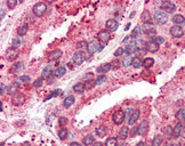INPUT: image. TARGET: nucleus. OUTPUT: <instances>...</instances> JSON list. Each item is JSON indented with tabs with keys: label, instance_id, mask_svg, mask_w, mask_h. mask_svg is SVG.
Returning a JSON list of instances; mask_svg holds the SVG:
<instances>
[{
	"label": "nucleus",
	"instance_id": "obj_8",
	"mask_svg": "<svg viewBox=\"0 0 185 146\" xmlns=\"http://www.w3.org/2000/svg\"><path fill=\"white\" fill-rule=\"evenodd\" d=\"M24 102H25V96H24L23 94H21V93L15 94V95L13 96V98H11V103H13V105H15V106H19V105H22Z\"/></svg>",
	"mask_w": 185,
	"mask_h": 146
},
{
	"label": "nucleus",
	"instance_id": "obj_53",
	"mask_svg": "<svg viewBox=\"0 0 185 146\" xmlns=\"http://www.w3.org/2000/svg\"><path fill=\"white\" fill-rule=\"evenodd\" d=\"M133 112H134V111H133V110H130V109H128V110H127V119H128V120H129V118L131 117Z\"/></svg>",
	"mask_w": 185,
	"mask_h": 146
},
{
	"label": "nucleus",
	"instance_id": "obj_17",
	"mask_svg": "<svg viewBox=\"0 0 185 146\" xmlns=\"http://www.w3.org/2000/svg\"><path fill=\"white\" fill-rule=\"evenodd\" d=\"M159 49V45H157L156 42L153 41H150V42H146V50L150 51V53H157Z\"/></svg>",
	"mask_w": 185,
	"mask_h": 146
},
{
	"label": "nucleus",
	"instance_id": "obj_50",
	"mask_svg": "<svg viewBox=\"0 0 185 146\" xmlns=\"http://www.w3.org/2000/svg\"><path fill=\"white\" fill-rule=\"evenodd\" d=\"M58 123H60V126H65L68 123V119L66 118H61L58 120Z\"/></svg>",
	"mask_w": 185,
	"mask_h": 146
},
{
	"label": "nucleus",
	"instance_id": "obj_55",
	"mask_svg": "<svg viewBox=\"0 0 185 146\" xmlns=\"http://www.w3.org/2000/svg\"><path fill=\"white\" fill-rule=\"evenodd\" d=\"M87 45H88V43H86V42H79V43H78V47H79V48H82V46H86V47H87Z\"/></svg>",
	"mask_w": 185,
	"mask_h": 146
},
{
	"label": "nucleus",
	"instance_id": "obj_30",
	"mask_svg": "<svg viewBox=\"0 0 185 146\" xmlns=\"http://www.w3.org/2000/svg\"><path fill=\"white\" fill-rule=\"evenodd\" d=\"M141 18L143 19V22H144V23H149V22H150V19H151L150 11H149V10H144V11L142 13V15H141Z\"/></svg>",
	"mask_w": 185,
	"mask_h": 146
},
{
	"label": "nucleus",
	"instance_id": "obj_40",
	"mask_svg": "<svg viewBox=\"0 0 185 146\" xmlns=\"http://www.w3.org/2000/svg\"><path fill=\"white\" fill-rule=\"evenodd\" d=\"M162 143V137L161 136H156L152 141V146H160Z\"/></svg>",
	"mask_w": 185,
	"mask_h": 146
},
{
	"label": "nucleus",
	"instance_id": "obj_39",
	"mask_svg": "<svg viewBox=\"0 0 185 146\" xmlns=\"http://www.w3.org/2000/svg\"><path fill=\"white\" fill-rule=\"evenodd\" d=\"M68 135H69L68 129L62 128V129H60V130H58V137H60L61 139H65V138L68 137Z\"/></svg>",
	"mask_w": 185,
	"mask_h": 146
},
{
	"label": "nucleus",
	"instance_id": "obj_1",
	"mask_svg": "<svg viewBox=\"0 0 185 146\" xmlns=\"http://www.w3.org/2000/svg\"><path fill=\"white\" fill-rule=\"evenodd\" d=\"M153 19H154V22L157 23V24H165V23H167V21H168V15L165 13V11H162V10H157L156 13H154V15H153Z\"/></svg>",
	"mask_w": 185,
	"mask_h": 146
},
{
	"label": "nucleus",
	"instance_id": "obj_14",
	"mask_svg": "<svg viewBox=\"0 0 185 146\" xmlns=\"http://www.w3.org/2000/svg\"><path fill=\"white\" fill-rule=\"evenodd\" d=\"M147 129H149V122H147V120H143L141 122V125L138 126V134L145 135L147 133Z\"/></svg>",
	"mask_w": 185,
	"mask_h": 146
},
{
	"label": "nucleus",
	"instance_id": "obj_19",
	"mask_svg": "<svg viewBox=\"0 0 185 146\" xmlns=\"http://www.w3.org/2000/svg\"><path fill=\"white\" fill-rule=\"evenodd\" d=\"M172 21L174 22V24H175V25L184 24V23H185V17L183 16V15H181V14H177V15H175V16L172 18Z\"/></svg>",
	"mask_w": 185,
	"mask_h": 146
},
{
	"label": "nucleus",
	"instance_id": "obj_24",
	"mask_svg": "<svg viewBox=\"0 0 185 146\" xmlns=\"http://www.w3.org/2000/svg\"><path fill=\"white\" fill-rule=\"evenodd\" d=\"M85 89H86V87H85V85L82 82H78V83H76L73 86V90L77 94H82L85 91Z\"/></svg>",
	"mask_w": 185,
	"mask_h": 146
},
{
	"label": "nucleus",
	"instance_id": "obj_45",
	"mask_svg": "<svg viewBox=\"0 0 185 146\" xmlns=\"http://www.w3.org/2000/svg\"><path fill=\"white\" fill-rule=\"evenodd\" d=\"M42 83H44V79H42V78H38V79L32 83V86H33L34 88H38V87H41Z\"/></svg>",
	"mask_w": 185,
	"mask_h": 146
},
{
	"label": "nucleus",
	"instance_id": "obj_33",
	"mask_svg": "<svg viewBox=\"0 0 185 146\" xmlns=\"http://www.w3.org/2000/svg\"><path fill=\"white\" fill-rule=\"evenodd\" d=\"M135 69H139L142 65H143V62H142V59L139 58V57H134V59H133V64H131Z\"/></svg>",
	"mask_w": 185,
	"mask_h": 146
},
{
	"label": "nucleus",
	"instance_id": "obj_47",
	"mask_svg": "<svg viewBox=\"0 0 185 146\" xmlns=\"http://www.w3.org/2000/svg\"><path fill=\"white\" fill-rule=\"evenodd\" d=\"M61 94H62V90H61V89H56V90H54L45 101H47V99H49V98H53V97H55V96H57V95H61Z\"/></svg>",
	"mask_w": 185,
	"mask_h": 146
},
{
	"label": "nucleus",
	"instance_id": "obj_13",
	"mask_svg": "<svg viewBox=\"0 0 185 146\" xmlns=\"http://www.w3.org/2000/svg\"><path fill=\"white\" fill-rule=\"evenodd\" d=\"M62 54H63V53H62L61 49H55V50H53V51L49 53L48 59H49V61H57L58 58H61Z\"/></svg>",
	"mask_w": 185,
	"mask_h": 146
},
{
	"label": "nucleus",
	"instance_id": "obj_59",
	"mask_svg": "<svg viewBox=\"0 0 185 146\" xmlns=\"http://www.w3.org/2000/svg\"><path fill=\"white\" fill-rule=\"evenodd\" d=\"M136 146H145V144H144L143 142H139L138 144H136Z\"/></svg>",
	"mask_w": 185,
	"mask_h": 146
},
{
	"label": "nucleus",
	"instance_id": "obj_7",
	"mask_svg": "<svg viewBox=\"0 0 185 146\" xmlns=\"http://www.w3.org/2000/svg\"><path fill=\"white\" fill-rule=\"evenodd\" d=\"M142 31L145 33V34H154L157 32V29H156V25L152 24L151 22L149 23H144L143 26H142Z\"/></svg>",
	"mask_w": 185,
	"mask_h": 146
},
{
	"label": "nucleus",
	"instance_id": "obj_4",
	"mask_svg": "<svg viewBox=\"0 0 185 146\" xmlns=\"http://www.w3.org/2000/svg\"><path fill=\"white\" fill-rule=\"evenodd\" d=\"M112 119H113V122H114L115 125H121V123L125 121V119H126V113H125V111H122V110L115 111V112L113 113Z\"/></svg>",
	"mask_w": 185,
	"mask_h": 146
},
{
	"label": "nucleus",
	"instance_id": "obj_58",
	"mask_svg": "<svg viewBox=\"0 0 185 146\" xmlns=\"http://www.w3.org/2000/svg\"><path fill=\"white\" fill-rule=\"evenodd\" d=\"M0 10H1V15H0V18H3V15H5V10H3V8H1Z\"/></svg>",
	"mask_w": 185,
	"mask_h": 146
},
{
	"label": "nucleus",
	"instance_id": "obj_9",
	"mask_svg": "<svg viewBox=\"0 0 185 146\" xmlns=\"http://www.w3.org/2000/svg\"><path fill=\"white\" fill-rule=\"evenodd\" d=\"M18 55H19V53H18V50L16 49V48H14V47H11V48H9L7 51H6V58L8 59V61H14V59H16L17 57H18Z\"/></svg>",
	"mask_w": 185,
	"mask_h": 146
},
{
	"label": "nucleus",
	"instance_id": "obj_54",
	"mask_svg": "<svg viewBox=\"0 0 185 146\" xmlns=\"http://www.w3.org/2000/svg\"><path fill=\"white\" fill-rule=\"evenodd\" d=\"M136 133H138V127H135V128H133V131H131V136H135V135H136Z\"/></svg>",
	"mask_w": 185,
	"mask_h": 146
},
{
	"label": "nucleus",
	"instance_id": "obj_48",
	"mask_svg": "<svg viewBox=\"0 0 185 146\" xmlns=\"http://www.w3.org/2000/svg\"><path fill=\"white\" fill-rule=\"evenodd\" d=\"M123 54H125V49H123L122 47H119V48L114 51L113 55H114V56H121V55H123Z\"/></svg>",
	"mask_w": 185,
	"mask_h": 146
},
{
	"label": "nucleus",
	"instance_id": "obj_43",
	"mask_svg": "<svg viewBox=\"0 0 185 146\" xmlns=\"http://www.w3.org/2000/svg\"><path fill=\"white\" fill-rule=\"evenodd\" d=\"M18 81L22 82V83H29L31 81V77H29V75H21L18 78Z\"/></svg>",
	"mask_w": 185,
	"mask_h": 146
},
{
	"label": "nucleus",
	"instance_id": "obj_23",
	"mask_svg": "<svg viewBox=\"0 0 185 146\" xmlns=\"http://www.w3.org/2000/svg\"><path fill=\"white\" fill-rule=\"evenodd\" d=\"M133 59H134V57H131V55H125L122 57V65L126 67L130 66L133 64Z\"/></svg>",
	"mask_w": 185,
	"mask_h": 146
},
{
	"label": "nucleus",
	"instance_id": "obj_21",
	"mask_svg": "<svg viewBox=\"0 0 185 146\" xmlns=\"http://www.w3.org/2000/svg\"><path fill=\"white\" fill-rule=\"evenodd\" d=\"M139 114H141V112H139L138 110H135V111L133 112L131 117H130V118H129V120H128V125H134V123H135V122L138 120Z\"/></svg>",
	"mask_w": 185,
	"mask_h": 146
},
{
	"label": "nucleus",
	"instance_id": "obj_38",
	"mask_svg": "<svg viewBox=\"0 0 185 146\" xmlns=\"http://www.w3.org/2000/svg\"><path fill=\"white\" fill-rule=\"evenodd\" d=\"M105 80H106L105 74H101V75H98V77L95 79V85H102V83L105 82Z\"/></svg>",
	"mask_w": 185,
	"mask_h": 146
},
{
	"label": "nucleus",
	"instance_id": "obj_20",
	"mask_svg": "<svg viewBox=\"0 0 185 146\" xmlns=\"http://www.w3.org/2000/svg\"><path fill=\"white\" fill-rule=\"evenodd\" d=\"M74 102H76V99H74V96L70 95V96H68V97H66V98L64 99V102H63V105H64V107L69 109L70 106H72V105L74 104Z\"/></svg>",
	"mask_w": 185,
	"mask_h": 146
},
{
	"label": "nucleus",
	"instance_id": "obj_42",
	"mask_svg": "<svg viewBox=\"0 0 185 146\" xmlns=\"http://www.w3.org/2000/svg\"><path fill=\"white\" fill-rule=\"evenodd\" d=\"M21 43H22V40H21L19 38H14L13 41H11V46H13L14 48H16V49L21 46Z\"/></svg>",
	"mask_w": 185,
	"mask_h": 146
},
{
	"label": "nucleus",
	"instance_id": "obj_28",
	"mask_svg": "<svg viewBox=\"0 0 185 146\" xmlns=\"http://www.w3.org/2000/svg\"><path fill=\"white\" fill-rule=\"evenodd\" d=\"M65 73H66V69H65L64 66H61V67H58V69H56V70H55L54 75H55L56 78H62Z\"/></svg>",
	"mask_w": 185,
	"mask_h": 146
},
{
	"label": "nucleus",
	"instance_id": "obj_36",
	"mask_svg": "<svg viewBox=\"0 0 185 146\" xmlns=\"http://www.w3.org/2000/svg\"><path fill=\"white\" fill-rule=\"evenodd\" d=\"M117 144H118L117 138L115 137H110V138H107V141L105 143V146H117Z\"/></svg>",
	"mask_w": 185,
	"mask_h": 146
},
{
	"label": "nucleus",
	"instance_id": "obj_35",
	"mask_svg": "<svg viewBox=\"0 0 185 146\" xmlns=\"http://www.w3.org/2000/svg\"><path fill=\"white\" fill-rule=\"evenodd\" d=\"M136 40H137V39H136L135 37H133V35H128V37H127L122 42H123L125 45H131V43H135V42H136Z\"/></svg>",
	"mask_w": 185,
	"mask_h": 146
},
{
	"label": "nucleus",
	"instance_id": "obj_49",
	"mask_svg": "<svg viewBox=\"0 0 185 146\" xmlns=\"http://www.w3.org/2000/svg\"><path fill=\"white\" fill-rule=\"evenodd\" d=\"M16 3H17L16 0H8V1H7V6H8V8H10V9H13V8L16 6Z\"/></svg>",
	"mask_w": 185,
	"mask_h": 146
},
{
	"label": "nucleus",
	"instance_id": "obj_57",
	"mask_svg": "<svg viewBox=\"0 0 185 146\" xmlns=\"http://www.w3.org/2000/svg\"><path fill=\"white\" fill-rule=\"evenodd\" d=\"M92 146H103V144H102L101 142H96V143H94Z\"/></svg>",
	"mask_w": 185,
	"mask_h": 146
},
{
	"label": "nucleus",
	"instance_id": "obj_15",
	"mask_svg": "<svg viewBox=\"0 0 185 146\" xmlns=\"http://www.w3.org/2000/svg\"><path fill=\"white\" fill-rule=\"evenodd\" d=\"M111 70V64L110 63H105V64H102L97 67V72L101 73V74H105L107 73L109 71Z\"/></svg>",
	"mask_w": 185,
	"mask_h": 146
},
{
	"label": "nucleus",
	"instance_id": "obj_44",
	"mask_svg": "<svg viewBox=\"0 0 185 146\" xmlns=\"http://www.w3.org/2000/svg\"><path fill=\"white\" fill-rule=\"evenodd\" d=\"M141 32H143L142 31V27H139V26H136L134 30H133V32H131V35L133 37H138V35H141Z\"/></svg>",
	"mask_w": 185,
	"mask_h": 146
},
{
	"label": "nucleus",
	"instance_id": "obj_18",
	"mask_svg": "<svg viewBox=\"0 0 185 146\" xmlns=\"http://www.w3.org/2000/svg\"><path fill=\"white\" fill-rule=\"evenodd\" d=\"M123 49H125L126 55H131V54H134V53L137 50V46H136L135 43H131V45H126V47H125Z\"/></svg>",
	"mask_w": 185,
	"mask_h": 146
},
{
	"label": "nucleus",
	"instance_id": "obj_31",
	"mask_svg": "<svg viewBox=\"0 0 185 146\" xmlns=\"http://www.w3.org/2000/svg\"><path fill=\"white\" fill-rule=\"evenodd\" d=\"M27 30H29V25H27V24H23V25H21V26L17 29V33H18L19 35H24V34H26Z\"/></svg>",
	"mask_w": 185,
	"mask_h": 146
},
{
	"label": "nucleus",
	"instance_id": "obj_6",
	"mask_svg": "<svg viewBox=\"0 0 185 146\" xmlns=\"http://www.w3.org/2000/svg\"><path fill=\"white\" fill-rule=\"evenodd\" d=\"M161 9H162V11L165 10V13L167 14H170V13H174L175 10H176V6L172 2V1H164L162 3H161Z\"/></svg>",
	"mask_w": 185,
	"mask_h": 146
},
{
	"label": "nucleus",
	"instance_id": "obj_16",
	"mask_svg": "<svg viewBox=\"0 0 185 146\" xmlns=\"http://www.w3.org/2000/svg\"><path fill=\"white\" fill-rule=\"evenodd\" d=\"M182 130H183V125L181 122H178L175 126V128L173 129V136H174V138H178L181 136V134H182Z\"/></svg>",
	"mask_w": 185,
	"mask_h": 146
},
{
	"label": "nucleus",
	"instance_id": "obj_41",
	"mask_svg": "<svg viewBox=\"0 0 185 146\" xmlns=\"http://www.w3.org/2000/svg\"><path fill=\"white\" fill-rule=\"evenodd\" d=\"M151 41L156 42L157 45H161V43L165 42V39H164L162 37H152V38H151Z\"/></svg>",
	"mask_w": 185,
	"mask_h": 146
},
{
	"label": "nucleus",
	"instance_id": "obj_3",
	"mask_svg": "<svg viewBox=\"0 0 185 146\" xmlns=\"http://www.w3.org/2000/svg\"><path fill=\"white\" fill-rule=\"evenodd\" d=\"M32 11H33V14H34L36 16L40 17V16H42V15L47 11V5H46L45 2H38V3H36V5L33 6Z\"/></svg>",
	"mask_w": 185,
	"mask_h": 146
},
{
	"label": "nucleus",
	"instance_id": "obj_60",
	"mask_svg": "<svg viewBox=\"0 0 185 146\" xmlns=\"http://www.w3.org/2000/svg\"><path fill=\"white\" fill-rule=\"evenodd\" d=\"M1 146H5V145H3V143H1Z\"/></svg>",
	"mask_w": 185,
	"mask_h": 146
},
{
	"label": "nucleus",
	"instance_id": "obj_2",
	"mask_svg": "<svg viewBox=\"0 0 185 146\" xmlns=\"http://www.w3.org/2000/svg\"><path fill=\"white\" fill-rule=\"evenodd\" d=\"M85 61H86V53L82 51V50L76 51L72 56V63L74 65H81Z\"/></svg>",
	"mask_w": 185,
	"mask_h": 146
},
{
	"label": "nucleus",
	"instance_id": "obj_12",
	"mask_svg": "<svg viewBox=\"0 0 185 146\" xmlns=\"http://www.w3.org/2000/svg\"><path fill=\"white\" fill-rule=\"evenodd\" d=\"M105 26H106L107 31H112V32H114V31H117V30H118L119 24H118V22H117L115 19L111 18V19H107V21H106Z\"/></svg>",
	"mask_w": 185,
	"mask_h": 146
},
{
	"label": "nucleus",
	"instance_id": "obj_61",
	"mask_svg": "<svg viewBox=\"0 0 185 146\" xmlns=\"http://www.w3.org/2000/svg\"><path fill=\"white\" fill-rule=\"evenodd\" d=\"M172 146H177V145H172Z\"/></svg>",
	"mask_w": 185,
	"mask_h": 146
},
{
	"label": "nucleus",
	"instance_id": "obj_46",
	"mask_svg": "<svg viewBox=\"0 0 185 146\" xmlns=\"http://www.w3.org/2000/svg\"><path fill=\"white\" fill-rule=\"evenodd\" d=\"M135 45L137 46V48H146V42L145 41H143V40H136V42H135Z\"/></svg>",
	"mask_w": 185,
	"mask_h": 146
},
{
	"label": "nucleus",
	"instance_id": "obj_10",
	"mask_svg": "<svg viewBox=\"0 0 185 146\" xmlns=\"http://www.w3.org/2000/svg\"><path fill=\"white\" fill-rule=\"evenodd\" d=\"M170 34L174 38H181L184 34V31H183V29L180 25H173L170 27Z\"/></svg>",
	"mask_w": 185,
	"mask_h": 146
},
{
	"label": "nucleus",
	"instance_id": "obj_11",
	"mask_svg": "<svg viewBox=\"0 0 185 146\" xmlns=\"http://www.w3.org/2000/svg\"><path fill=\"white\" fill-rule=\"evenodd\" d=\"M97 38H98V40H99L101 42L106 43V42L110 40V38H111V37H110V32H109L107 30H102V31L98 32Z\"/></svg>",
	"mask_w": 185,
	"mask_h": 146
},
{
	"label": "nucleus",
	"instance_id": "obj_56",
	"mask_svg": "<svg viewBox=\"0 0 185 146\" xmlns=\"http://www.w3.org/2000/svg\"><path fill=\"white\" fill-rule=\"evenodd\" d=\"M70 146H82V145L79 144V143H77V142H72V143L70 144Z\"/></svg>",
	"mask_w": 185,
	"mask_h": 146
},
{
	"label": "nucleus",
	"instance_id": "obj_52",
	"mask_svg": "<svg viewBox=\"0 0 185 146\" xmlns=\"http://www.w3.org/2000/svg\"><path fill=\"white\" fill-rule=\"evenodd\" d=\"M5 90H6V86L3 83H0V95H3Z\"/></svg>",
	"mask_w": 185,
	"mask_h": 146
},
{
	"label": "nucleus",
	"instance_id": "obj_5",
	"mask_svg": "<svg viewBox=\"0 0 185 146\" xmlns=\"http://www.w3.org/2000/svg\"><path fill=\"white\" fill-rule=\"evenodd\" d=\"M102 48H103V47H101V45H99L98 41H96V40L89 41L88 45H87V51H88L89 54H95V53L102 50Z\"/></svg>",
	"mask_w": 185,
	"mask_h": 146
},
{
	"label": "nucleus",
	"instance_id": "obj_25",
	"mask_svg": "<svg viewBox=\"0 0 185 146\" xmlns=\"http://www.w3.org/2000/svg\"><path fill=\"white\" fill-rule=\"evenodd\" d=\"M18 87H19V85L16 82V83H13V85H10V86H8L7 87V93L8 94H10V95H15V94H17V90H18Z\"/></svg>",
	"mask_w": 185,
	"mask_h": 146
},
{
	"label": "nucleus",
	"instance_id": "obj_34",
	"mask_svg": "<svg viewBox=\"0 0 185 146\" xmlns=\"http://www.w3.org/2000/svg\"><path fill=\"white\" fill-rule=\"evenodd\" d=\"M153 64H154V59H153L152 57H147V58H145V59L143 61V65H144L145 67H151Z\"/></svg>",
	"mask_w": 185,
	"mask_h": 146
},
{
	"label": "nucleus",
	"instance_id": "obj_27",
	"mask_svg": "<svg viewBox=\"0 0 185 146\" xmlns=\"http://www.w3.org/2000/svg\"><path fill=\"white\" fill-rule=\"evenodd\" d=\"M128 127H122L121 129H120V131H119V138L121 139V141H125L126 138H127V136H128Z\"/></svg>",
	"mask_w": 185,
	"mask_h": 146
},
{
	"label": "nucleus",
	"instance_id": "obj_37",
	"mask_svg": "<svg viewBox=\"0 0 185 146\" xmlns=\"http://www.w3.org/2000/svg\"><path fill=\"white\" fill-rule=\"evenodd\" d=\"M14 71H15L16 73H22V72L24 71V64H23L22 62H18V63L15 65Z\"/></svg>",
	"mask_w": 185,
	"mask_h": 146
},
{
	"label": "nucleus",
	"instance_id": "obj_32",
	"mask_svg": "<svg viewBox=\"0 0 185 146\" xmlns=\"http://www.w3.org/2000/svg\"><path fill=\"white\" fill-rule=\"evenodd\" d=\"M176 119L181 122V121H185V110L184 109H181L177 111L176 113Z\"/></svg>",
	"mask_w": 185,
	"mask_h": 146
},
{
	"label": "nucleus",
	"instance_id": "obj_26",
	"mask_svg": "<svg viewBox=\"0 0 185 146\" xmlns=\"http://www.w3.org/2000/svg\"><path fill=\"white\" fill-rule=\"evenodd\" d=\"M94 142H95V138H94V136L92 135H87V136H85L84 137V139H82V144L86 146L88 145H92L94 144Z\"/></svg>",
	"mask_w": 185,
	"mask_h": 146
},
{
	"label": "nucleus",
	"instance_id": "obj_51",
	"mask_svg": "<svg viewBox=\"0 0 185 146\" xmlns=\"http://www.w3.org/2000/svg\"><path fill=\"white\" fill-rule=\"evenodd\" d=\"M164 131H165V134H166L167 136H169V135H172V134H173V129H172L169 126H168V127H166Z\"/></svg>",
	"mask_w": 185,
	"mask_h": 146
},
{
	"label": "nucleus",
	"instance_id": "obj_22",
	"mask_svg": "<svg viewBox=\"0 0 185 146\" xmlns=\"http://www.w3.org/2000/svg\"><path fill=\"white\" fill-rule=\"evenodd\" d=\"M52 72H53V67H52V65H47V66L42 70V72H41V78H42V79L49 78V75L52 74Z\"/></svg>",
	"mask_w": 185,
	"mask_h": 146
},
{
	"label": "nucleus",
	"instance_id": "obj_29",
	"mask_svg": "<svg viewBox=\"0 0 185 146\" xmlns=\"http://www.w3.org/2000/svg\"><path fill=\"white\" fill-rule=\"evenodd\" d=\"M96 134H97V136H99V137H104V136L107 134L106 127H105V126H99V127L96 129Z\"/></svg>",
	"mask_w": 185,
	"mask_h": 146
}]
</instances>
